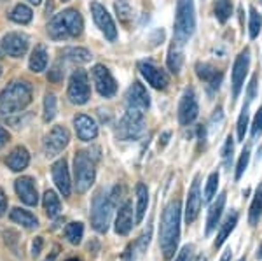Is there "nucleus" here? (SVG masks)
Listing matches in <instances>:
<instances>
[{"instance_id":"f257e3e1","label":"nucleus","mask_w":262,"mask_h":261,"mask_svg":"<svg viewBox=\"0 0 262 261\" xmlns=\"http://www.w3.org/2000/svg\"><path fill=\"white\" fill-rule=\"evenodd\" d=\"M180 216L182 205L180 200H171L163 210L161 228H159V246H161L163 256L171 259L177 252L180 240Z\"/></svg>"},{"instance_id":"f03ea898","label":"nucleus","mask_w":262,"mask_h":261,"mask_svg":"<svg viewBox=\"0 0 262 261\" xmlns=\"http://www.w3.org/2000/svg\"><path fill=\"white\" fill-rule=\"evenodd\" d=\"M121 186H114L111 191H98L91 204V225L98 233H105L111 226L112 214L121 198Z\"/></svg>"},{"instance_id":"7ed1b4c3","label":"nucleus","mask_w":262,"mask_h":261,"mask_svg":"<svg viewBox=\"0 0 262 261\" xmlns=\"http://www.w3.org/2000/svg\"><path fill=\"white\" fill-rule=\"evenodd\" d=\"M84 21L79 11L65 9L60 14H54L48 25V33L54 41L75 39L82 33Z\"/></svg>"},{"instance_id":"20e7f679","label":"nucleus","mask_w":262,"mask_h":261,"mask_svg":"<svg viewBox=\"0 0 262 261\" xmlns=\"http://www.w3.org/2000/svg\"><path fill=\"white\" fill-rule=\"evenodd\" d=\"M32 102V86L27 81H12L0 93V112L16 114Z\"/></svg>"},{"instance_id":"39448f33","label":"nucleus","mask_w":262,"mask_h":261,"mask_svg":"<svg viewBox=\"0 0 262 261\" xmlns=\"http://www.w3.org/2000/svg\"><path fill=\"white\" fill-rule=\"evenodd\" d=\"M196 30V9L194 0H177V14H175V28L173 37L175 42L184 46Z\"/></svg>"},{"instance_id":"423d86ee","label":"nucleus","mask_w":262,"mask_h":261,"mask_svg":"<svg viewBox=\"0 0 262 261\" xmlns=\"http://www.w3.org/2000/svg\"><path fill=\"white\" fill-rule=\"evenodd\" d=\"M74 177L77 193H86L93 186V183H95V162L84 151H79L74 156Z\"/></svg>"},{"instance_id":"0eeeda50","label":"nucleus","mask_w":262,"mask_h":261,"mask_svg":"<svg viewBox=\"0 0 262 261\" xmlns=\"http://www.w3.org/2000/svg\"><path fill=\"white\" fill-rule=\"evenodd\" d=\"M145 130V117L142 111H133L128 109L126 114L121 117L119 125L116 128V137L119 140H137L142 137Z\"/></svg>"},{"instance_id":"6e6552de","label":"nucleus","mask_w":262,"mask_h":261,"mask_svg":"<svg viewBox=\"0 0 262 261\" xmlns=\"http://www.w3.org/2000/svg\"><path fill=\"white\" fill-rule=\"evenodd\" d=\"M91 96V88H90V79H88L86 70L77 69L70 77L69 83V98L72 104L84 105Z\"/></svg>"},{"instance_id":"1a4fd4ad","label":"nucleus","mask_w":262,"mask_h":261,"mask_svg":"<svg viewBox=\"0 0 262 261\" xmlns=\"http://www.w3.org/2000/svg\"><path fill=\"white\" fill-rule=\"evenodd\" d=\"M69 142H70L69 130L61 125H56L44 138V154L48 158L58 156V154L69 146Z\"/></svg>"},{"instance_id":"9d476101","label":"nucleus","mask_w":262,"mask_h":261,"mask_svg":"<svg viewBox=\"0 0 262 261\" xmlns=\"http://www.w3.org/2000/svg\"><path fill=\"white\" fill-rule=\"evenodd\" d=\"M248 69H250V51L243 49V51L236 56L234 65H232V102L242 93Z\"/></svg>"},{"instance_id":"9b49d317","label":"nucleus","mask_w":262,"mask_h":261,"mask_svg":"<svg viewBox=\"0 0 262 261\" xmlns=\"http://www.w3.org/2000/svg\"><path fill=\"white\" fill-rule=\"evenodd\" d=\"M93 81H95L96 91L103 98H111L117 93V83L111 74V70L105 65H95L93 67Z\"/></svg>"},{"instance_id":"f8f14e48","label":"nucleus","mask_w":262,"mask_h":261,"mask_svg":"<svg viewBox=\"0 0 262 261\" xmlns=\"http://www.w3.org/2000/svg\"><path fill=\"white\" fill-rule=\"evenodd\" d=\"M91 14H93V19H95L96 27H98L101 33L105 35V39H108L111 42L116 41L117 28H116V25H114L112 16L107 12V9L98 2H91Z\"/></svg>"},{"instance_id":"ddd939ff","label":"nucleus","mask_w":262,"mask_h":261,"mask_svg":"<svg viewBox=\"0 0 262 261\" xmlns=\"http://www.w3.org/2000/svg\"><path fill=\"white\" fill-rule=\"evenodd\" d=\"M198 112H200V105H198L196 93H194L192 88H187V90L184 91V95H182L180 104H179L180 125L189 126L198 117Z\"/></svg>"},{"instance_id":"4468645a","label":"nucleus","mask_w":262,"mask_h":261,"mask_svg":"<svg viewBox=\"0 0 262 261\" xmlns=\"http://www.w3.org/2000/svg\"><path fill=\"white\" fill-rule=\"evenodd\" d=\"M126 109H133V111H147L150 107V96L147 93L145 86L142 83L135 81L126 91Z\"/></svg>"},{"instance_id":"2eb2a0df","label":"nucleus","mask_w":262,"mask_h":261,"mask_svg":"<svg viewBox=\"0 0 262 261\" xmlns=\"http://www.w3.org/2000/svg\"><path fill=\"white\" fill-rule=\"evenodd\" d=\"M138 70H140V74L143 75V79H145L152 88H156V90H166L168 84H170V77H168V74L164 72L163 69L156 67L154 63L140 62L138 63Z\"/></svg>"},{"instance_id":"dca6fc26","label":"nucleus","mask_w":262,"mask_h":261,"mask_svg":"<svg viewBox=\"0 0 262 261\" xmlns=\"http://www.w3.org/2000/svg\"><path fill=\"white\" fill-rule=\"evenodd\" d=\"M201 204H203V196L200 186V174H198L192 180V186L189 189V195H187V204H185V223L187 225L194 223L196 217L200 216Z\"/></svg>"},{"instance_id":"f3484780","label":"nucleus","mask_w":262,"mask_h":261,"mask_svg":"<svg viewBox=\"0 0 262 261\" xmlns=\"http://www.w3.org/2000/svg\"><path fill=\"white\" fill-rule=\"evenodd\" d=\"M4 51L12 58H21L28 49V37L19 32H11L2 41Z\"/></svg>"},{"instance_id":"a211bd4d","label":"nucleus","mask_w":262,"mask_h":261,"mask_svg":"<svg viewBox=\"0 0 262 261\" xmlns=\"http://www.w3.org/2000/svg\"><path fill=\"white\" fill-rule=\"evenodd\" d=\"M51 172H53V180L56 184V188L60 189V193L63 196H70L72 193V180H70V172L69 167H67L65 158L58 159L53 167H51Z\"/></svg>"},{"instance_id":"6ab92c4d","label":"nucleus","mask_w":262,"mask_h":261,"mask_svg":"<svg viewBox=\"0 0 262 261\" xmlns=\"http://www.w3.org/2000/svg\"><path fill=\"white\" fill-rule=\"evenodd\" d=\"M196 74H198V77L208 86L210 91L219 90V86H221V83H222V77H224L221 70H217L212 63H206V62L196 63Z\"/></svg>"},{"instance_id":"aec40b11","label":"nucleus","mask_w":262,"mask_h":261,"mask_svg":"<svg viewBox=\"0 0 262 261\" xmlns=\"http://www.w3.org/2000/svg\"><path fill=\"white\" fill-rule=\"evenodd\" d=\"M74 126H75V133H77V137L81 138L82 142H90L98 135V125H96V121L88 114L75 116Z\"/></svg>"},{"instance_id":"412c9836","label":"nucleus","mask_w":262,"mask_h":261,"mask_svg":"<svg viewBox=\"0 0 262 261\" xmlns=\"http://www.w3.org/2000/svg\"><path fill=\"white\" fill-rule=\"evenodd\" d=\"M14 189H16V193H18L19 200L23 202V204L30 205V207L37 205V202H39V195H37V188H35V183H33L32 177H19L14 183Z\"/></svg>"},{"instance_id":"4be33fe9","label":"nucleus","mask_w":262,"mask_h":261,"mask_svg":"<svg viewBox=\"0 0 262 261\" xmlns=\"http://www.w3.org/2000/svg\"><path fill=\"white\" fill-rule=\"evenodd\" d=\"M133 228V209L129 202H124L117 210L116 217V233L117 235H128Z\"/></svg>"},{"instance_id":"5701e85b","label":"nucleus","mask_w":262,"mask_h":261,"mask_svg":"<svg viewBox=\"0 0 262 261\" xmlns=\"http://www.w3.org/2000/svg\"><path fill=\"white\" fill-rule=\"evenodd\" d=\"M226 193H221L217 196V200L210 205V210H208V217H206V235H212V231L217 228L219 221L222 217V212H224V205H226Z\"/></svg>"},{"instance_id":"b1692460","label":"nucleus","mask_w":262,"mask_h":261,"mask_svg":"<svg viewBox=\"0 0 262 261\" xmlns=\"http://www.w3.org/2000/svg\"><path fill=\"white\" fill-rule=\"evenodd\" d=\"M6 163L12 172H21L28 167V163H30V154H28V151L25 149V147H16V149L11 151V154L7 156Z\"/></svg>"},{"instance_id":"393cba45","label":"nucleus","mask_w":262,"mask_h":261,"mask_svg":"<svg viewBox=\"0 0 262 261\" xmlns=\"http://www.w3.org/2000/svg\"><path fill=\"white\" fill-rule=\"evenodd\" d=\"M236 225H238V212H236V210H232V212L227 214V217L224 219L222 226H221V231L217 233V238H215V242H213L215 249L222 247V244L227 240V237H229L231 231L236 228Z\"/></svg>"},{"instance_id":"a878e982","label":"nucleus","mask_w":262,"mask_h":261,"mask_svg":"<svg viewBox=\"0 0 262 261\" xmlns=\"http://www.w3.org/2000/svg\"><path fill=\"white\" fill-rule=\"evenodd\" d=\"M168 69L173 74H179L184 65V51H182V44L173 41V44L170 46V51H168Z\"/></svg>"},{"instance_id":"bb28decb","label":"nucleus","mask_w":262,"mask_h":261,"mask_svg":"<svg viewBox=\"0 0 262 261\" xmlns=\"http://www.w3.org/2000/svg\"><path fill=\"white\" fill-rule=\"evenodd\" d=\"M147 205H149V191H147V186L142 183L137 184V216H135V223L140 225L145 217L147 212Z\"/></svg>"},{"instance_id":"cd10ccee","label":"nucleus","mask_w":262,"mask_h":261,"mask_svg":"<svg viewBox=\"0 0 262 261\" xmlns=\"http://www.w3.org/2000/svg\"><path fill=\"white\" fill-rule=\"evenodd\" d=\"M48 49L44 48V46H37L35 49L32 51V56H30V62H28V67H30L32 72H42V70H46V67H48Z\"/></svg>"},{"instance_id":"c85d7f7f","label":"nucleus","mask_w":262,"mask_h":261,"mask_svg":"<svg viewBox=\"0 0 262 261\" xmlns=\"http://www.w3.org/2000/svg\"><path fill=\"white\" fill-rule=\"evenodd\" d=\"M11 221H14L16 225H21L23 228H37L39 226V219H37L33 214H30L28 210L23 209H12L11 210Z\"/></svg>"},{"instance_id":"c756f323","label":"nucleus","mask_w":262,"mask_h":261,"mask_svg":"<svg viewBox=\"0 0 262 261\" xmlns=\"http://www.w3.org/2000/svg\"><path fill=\"white\" fill-rule=\"evenodd\" d=\"M44 210L49 217H56L58 214L61 212L60 196H58L53 189H48V191L44 193Z\"/></svg>"},{"instance_id":"7c9ffc66","label":"nucleus","mask_w":262,"mask_h":261,"mask_svg":"<svg viewBox=\"0 0 262 261\" xmlns=\"http://www.w3.org/2000/svg\"><path fill=\"white\" fill-rule=\"evenodd\" d=\"M260 217H262V184H259L255 196L252 200L250 210H248V221H250L252 226H255L260 221Z\"/></svg>"},{"instance_id":"2f4dec72","label":"nucleus","mask_w":262,"mask_h":261,"mask_svg":"<svg viewBox=\"0 0 262 261\" xmlns=\"http://www.w3.org/2000/svg\"><path fill=\"white\" fill-rule=\"evenodd\" d=\"M9 18L18 25H28L33 18V12H32L30 7L25 6V4H18V6L11 11Z\"/></svg>"},{"instance_id":"473e14b6","label":"nucleus","mask_w":262,"mask_h":261,"mask_svg":"<svg viewBox=\"0 0 262 261\" xmlns=\"http://www.w3.org/2000/svg\"><path fill=\"white\" fill-rule=\"evenodd\" d=\"M63 58L74 63H88L91 60V53L84 48H67L63 49Z\"/></svg>"},{"instance_id":"72a5a7b5","label":"nucleus","mask_w":262,"mask_h":261,"mask_svg":"<svg viewBox=\"0 0 262 261\" xmlns=\"http://www.w3.org/2000/svg\"><path fill=\"white\" fill-rule=\"evenodd\" d=\"M65 237L67 240L74 246H79L82 242V237H84V226L82 223H69L65 228Z\"/></svg>"},{"instance_id":"f704fd0d","label":"nucleus","mask_w":262,"mask_h":261,"mask_svg":"<svg viewBox=\"0 0 262 261\" xmlns=\"http://www.w3.org/2000/svg\"><path fill=\"white\" fill-rule=\"evenodd\" d=\"M213 11H215V18L219 19V23H226L232 14V2L231 0H217Z\"/></svg>"},{"instance_id":"c9c22d12","label":"nucleus","mask_w":262,"mask_h":261,"mask_svg":"<svg viewBox=\"0 0 262 261\" xmlns=\"http://www.w3.org/2000/svg\"><path fill=\"white\" fill-rule=\"evenodd\" d=\"M262 28V16L257 12L253 6H250V16H248V33H250V39H255L260 33Z\"/></svg>"},{"instance_id":"e433bc0d","label":"nucleus","mask_w":262,"mask_h":261,"mask_svg":"<svg viewBox=\"0 0 262 261\" xmlns=\"http://www.w3.org/2000/svg\"><path fill=\"white\" fill-rule=\"evenodd\" d=\"M56 112H58V102H56V96L53 93H48L44 98V121L49 123L56 117Z\"/></svg>"},{"instance_id":"4c0bfd02","label":"nucleus","mask_w":262,"mask_h":261,"mask_svg":"<svg viewBox=\"0 0 262 261\" xmlns=\"http://www.w3.org/2000/svg\"><path fill=\"white\" fill-rule=\"evenodd\" d=\"M248 105H250V100H247V104H245L242 109V114L238 117V125H236L238 140H245V133H247V128H248Z\"/></svg>"},{"instance_id":"58836bf2","label":"nucleus","mask_w":262,"mask_h":261,"mask_svg":"<svg viewBox=\"0 0 262 261\" xmlns=\"http://www.w3.org/2000/svg\"><path fill=\"white\" fill-rule=\"evenodd\" d=\"M217 188H219V172H212L210 174V177H208V180H206V188H205V200L206 204L208 202H212V198L215 196V193H217Z\"/></svg>"},{"instance_id":"ea45409f","label":"nucleus","mask_w":262,"mask_h":261,"mask_svg":"<svg viewBox=\"0 0 262 261\" xmlns=\"http://www.w3.org/2000/svg\"><path fill=\"white\" fill-rule=\"evenodd\" d=\"M116 12H117L119 19L124 25H128L131 21V18H133V14H131V7H129V4L126 2V0H117V2H116Z\"/></svg>"},{"instance_id":"a19ab883","label":"nucleus","mask_w":262,"mask_h":261,"mask_svg":"<svg viewBox=\"0 0 262 261\" xmlns=\"http://www.w3.org/2000/svg\"><path fill=\"white\" fill-rule=\"evenodd\" d=\"M248 162H250V149L245 147L242 156L238 159V165H236V180H239L243 177L245 170H247V167H248Z\"/></svg>"},{"instance_id":"79ce46f5","label":"nucleus","mask_w":262,"mask_h":261,"mask_svg":"<svg viewBox=\"0 0 262 261\" xmlns=\"http://www.w3.org/2000/svg\"><path fill=\"white\" fill-rule=\"evenodd\" d=\"M232 153H234V140H232V137L229 135L226 138V144L222 147V162H224V165H226V168L231 167Z\"/></svg>"},{"instance_id":"37998d69","label":"nucleus","mask_w":262,"mask_h":261,"mask_svg":"<svg viewBox=\"0 0 262 261\" xmlns=\"http://www.w3.org/2000/svg\"><path fill=\"white\" fill-rule=\"evenodd\" d=\"M48 77H49V81H53V83H60V81H63V77H65V69H63L61 62H56L53 67H51Z\"/></svg>"},{"instance_id":"c03bdc74","label":"nucleus","mask_w":262,"mask_h":261,"mask_svg":"<svg viewBox=\"0 0 262 261\" xmlns=\"http://www.w3.org/2000/svg\"><path fill=\"white\" fill-rule=\"evenodd\" d=\"M260 135H262V105L259 111H257V114L253 116V123H252V138L257 140Z\"/></svg>"},{"instance_id":"a18cd8bd","label":"nucleus","mask_w":262,"mask_h":261,"mask_svg":"<svg viewBox=\"0 0 262 261\" xmlns=\"http://www.w3.org/2000/svg\"><path fill=\"white\" fill-rule=\"evenodd\" d=\"M192 258H194V246H184L175 261H192Z\"/></svg>"},{"instance_id":"49530a36","label":"nucleus","mask_w":262,"mask_h":261,"mask_svg":"<svg viewBox=\"0 0 262 261\" xmlns=\"http://www.w3.org/2000/svg\"><path fill=\"white\" fill-rule=\"evenodd\" d=\"M255 91H257V75H253L250 84H248V91H247V100H253V96H255Z\"/></svg>"},{"instance_id":"de8ad7c7","label":"nucleus","mask_w":262,"mask_h":261,"mask_svg":"<svg viewBox=\"0 0 262 261\" xmlns=\"http://www.w3.org/2000/svg\"><path fill=\"white\" fill-rule=\"evenodd\" d=\"M9 138H11V135H9V132H7L4 126H0V147H4L9 142Z\"/></svg>"},{"instance_id":"09e8293b","label":"nucleus","mask_w":262,"mask_h":261,"mask_svg":"<svg viewBox=\"0 0 262 261\" xmlns=\"http://www.w3.org/2000/svg\"><path fill=\"white\" fill-rule=\"evenodd\" d=\"M7 210V196L4 195V191L0 189V216H4Z\"/></svg>"},{"instance_id":"8fccbe9b","label":"nucleus","mask_w":262,"mask_h":261,"mask_svg":"<svg viewBox=\"0 0 262 261\" xmlns=\"http://www.w3.org/2000/svg\"><path fill=\"white\" fill-rule=\"evenodd\" d=\"M40 249H42V237H37L35 242H33V247H32V254L33 256H39Z\"/></svg>"},{"instance_id":"3c124183","label":"nucleus","mask_w":262,"mask_h":261,"mask_svg":"<svg viewBox=\"0 0 262 261\" xmlns=\"http://www.w3.org/2000/svg\"><path fill=\"white\" fill-rule=\"evenodd\" d=\"M170 137H171V133H170V132H164L163 135L159 137V146H161V147L166 146V144H168V138H170Z\"/></svg>"},{"instance_id":"603ef678","label":"nucleus","mask_w":262,"mask_h":261,"mask_svg":"<svg viewBox=\"0 0 262 261\" xmlns=\"http://www.w3.org/2000/svg\"><path fill=\"white\" fill-rule=\"evenodd\" d=\"M231 258H232V252H231V249H227L226 252L222 254V258H221V261H231Z\"/></svg>"},{"instance_id":"864d4df0","label":"nucleus","mask_w":262,"mask_h":261,"mask_svg":"<svg viewBox=\"0 0 262 261\" xmlns=\"http://www.w3.org/2000/svg\"><path fill=\"white\" fill-rule=\"evenodd\" d=\"M30 4H33V6H39V4L42 2V0H28Z\"/></svg>"},{"instance_id":"5fc2aeb1","label":"nucleus","mask_w":262,"mask_h":261,"mask_svg":"<svg viewBox=\"0 0 262 261\" xmlns=\"http://www.w3.org/2000/svg\"><path fill=\"white\" fill-rule=\"evenodd\" d=\"M196 261H206V258H205V256H198V258H196Z\"/></svg>"},{"instance_id":"6e6d98bb","label":"nucleus","mask_w":262,"mask_h":261,"mask_svg":"<svg viewBox=\"0 0 262 261\" xmlns=\"http://www.w3.org/2000/svg\"><path fill=\"white\" fill-rule=\"evenodd\" d=\"M257 256H259V258L262 259V244H260V249H259V252H257Z\"/></svg>"},{"instance_id":"4d7b16f0","label":"nucleus","mask_w":262,"mask_h":261,"mask_svg":"<svg viewBox=\"0 0 262 261\" xmlns=\"http://www.w3.org/2000/svg\"><path fill=\"white\" fill-rule=\"evenodd\" d=\"M2 51H4V46L0 44V58H2Z\"/></svg>"},{"instance_id":"13d9d810","label":"nucleus","mask_w":262,"mask_h":261,"mask_svg":"<svg viewBox=\"0 0 262 261\" xmlns=\"http://www.w3.org/2000/svg\"><path fill=\"white\" fill-rule=\"evenodd\" d=\"M67 261H81V259H77V258H70V259H67Z\"/></svg>"},{"instance_id":"bf43d9fd","label":"nucleus","mask_w":262,"mask_h":261,"mask_svg":"<svg viewBox=\"0 0 262 261\" xmlns=\"http://www.w3.org/2000/svg\"><path fill=\"white\" fill-rule=\"evenodd\" d=\"M239 261H247V259H245V258H242V259H239Z\"/></svg>"},{"instance_id":"052dcab7","label":"nucleus","mask_w":262,"mask_h":261,"mask_svg":"<svg viewBox=\"0 0 262 261\" xmlns=\"http://www.w3.org/2000/svg\"><path fill=\"white\" fill-rule=\"evenodd\" d=\"M63 2H69V0H63Z\"/></svg>"},{"instance_id":"680f3d73","label":"nucleus","mask_w":262,"mask_h":261,"mask_svg":"<svg viewBox=\"0 0 262 261\" xmlns=\"http://www.w3.org/2000/svg\"><path fill=\"white\" fill-rule=\"evenodd\" d=\"M0 74H2V70H0Z\"/></svg>"},{"instance_id":"e2e57ef3","label":"nucleus","mask_w":262,"mask_h":261,"mask_svg":"<svg viewBox=\"0 0 262 261\" xmlns=\"http://www.w3.org/2000/svg\"><path fill=\"white\" fill-rule=\"evenodd\" d=\"M260 2H262V0H260Z\"/></svg>"}]
</instances>
